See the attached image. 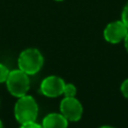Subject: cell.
<instances>
[{
	"mask_svg": "<svg viewBox=\"0 0 128 128\" xmlns=\"http://www.w3.org/2000/svg\"><path fill=\"white\" fill-rule=\"evenodd\" d=\"M20 128H43V127H42V125H39V124H37L34 121V122H29V123L21 124Z\"/></svg>",
	"mask_w": 128,
	"mask_h": 128,
	"instance_id": "obj_12",
	"label": "cell"
},
{
	"mask_svg": "<svg viewBox=\"0 0 128 128\" xmlns=\"http://www.w3.org/2000/svg\"><path fill=\"white\" fill-rule=\"evenodd\" d=\"M127 33L128 28L126 27V25L121 20H118L107 24L103 31V36L107 42L111 44H117L124 40Z\"/></svg>",
	"mask_w": 128,
	"mask_h": 128,
	"instance_id": "obj_5",
	"label": "cell"
},
{
	"mask_svg": "<svg viewBox=\"0 0 128 128\" xmlns=\"http://www.w3.org/2000/svg\"><path fill=\"white\" fill-rule=\"evenodd\" d=\"M68 120L61 113H50L42 121L43 128H67Z\"/></svg>",
	"mask_w": 128,
	"mask_h": 128,
	"instance_id": "obj_7",
	"label": "cell"
},
{
	"mask_svg": "<svg viewBox=\"0 0 128 128\" xmlns=\"http://www.w3.org/2000/svg\"><path fill=\"white\" fill-rule=\"evenodd\" d=\"M0 128H4V125H3V123H2L1 120H0Z\"/></svg>",
	"mask_w": 128,
	"mask_h": 128,
	"instance_id": "obj_15",
	"label": "cell"
},
{
	"mask_svg": "<svg viewBox=\"0 0 128 128\" xmlns=\"http://www.w3.org/2000/svg\"><path fill=\"white\" fill-rule=\"evenodd\" d=\"M121 21L126 25V27L128 28V2L127 4L124 6L122 13H121Z\"/></svg>",
	"mask_w": 128,
	"mask_h": 128,
	"instance_id": "obj_10",
	"label": "cell"
},
{
	"mask_svg": "<svg viewBox=\"0 0 128 128\" xmlns=\"http://www.w3.org/2000/svg\"><path fill=\"white\" fill-rule=\"evenodd\" d=\"M44 59L41 52L36 48L23 50L18 57V67L28 75L36 74L43 65Z\"/></svg>",
	"mask_w": 128,
	"mask_h": 128,
	"instance_id": "obj_2",
	"label": "cell"
},
{
	"mask_svg": "<svg viewBox=\"0 0 128 128\" xmlns=\"http://www.w3.org/2000/svg\"><path fill=\"white\" fill-rule=\"evenodd\" d=\"M9 69L4 65V64H1L0 63V83H3V82H6V79L9 75Z\"/></svg>",
	"mask_w": 128,
	"mask_h": 128,
	"instance_id": "obj_9",
	"label": "cell"
},
{
	"mask_svg": "<svg viewBox=\"0 0 128 128\" xmlns=\"http://www.w3.org/2000/svg\"><path fill=\"white\" fill-rule=\"evenodd\" d=\"M6 85L11 95L17 98L22 97L26 95L30 87L28 74L20 69L12 70L9 72V75L6 79Z\"/></svg>",
	"mask_w": 128,
	"mask_h": 128,
	"instance_id": "obj_3",
	"label": "cell"
},
{
	"mask_svg": "<svg viewBox=\"0 0 128 128\" xmlns=\"http://www.w3.org/2000/svg\"><path fill=\"white\" fill-rule=\"evenodd\" d=\"M99 128H115V127H112V126H109V125H104V126H101Z\"/></svg>",
	"mask_w": 128,
	"mask_h": 128,
	"instance_id": "obj_14",
	"label": "cell"
},
{
	"mask_svg": "<svg viewBox=\"0 0 128 128\" xmlns=\"http://www.w3.org/2000/svg\"><path fill=\"white\" fill-rule=\"evenodd\" d=\"M14 115L20 124L34 122L38 116V105L35 99L29 95L19 97L14 107Z\"/></svg>",
	"mask_w": 128,
	"mask_h": 128,
	"instance_id": "obj_1",
	"label": "cell"
},
{
	"mask_svg": "<svg viewBox=\"0 0 128 128\" xmlns=\"http://www.w3.org/2000/svg\"><path fill=\"white\" fill-rule=\"evenodd\" d=\"M76 92H77L76 87L73 84H71V83L65 84L64 89H63V94L65 95V97H75Z\"/></svg>",
	"mask_w": 128,
	"mask_h": 128,
	"instance_id": "obj_8",
	"label": "cell"
},
{
	"mask_svg": "<svg viewBox=\"0 0 128 128\" xmlns=\"http://www.w3.org/2000/svg\"><path fill=\"white\" fill-rule=\"evenodd\" d=\"M124 46H125V48H126V50L128 52V33L124 38Z\"/></svg>",
	"mask_w": 128,
	"mask_h": 128,
	"instance_id": "obj_13",
	"label": "cell"
},
{
	"mask_svg": "<svg viewBox=\"0 0 128 128\" xmlns=\"http://www.w3.org/2000/svg\"><path fill=\"white\" fill-rule=\"evenodd\" d=\"M60 112L68 121H78L82 117L83 107L75 97H65L60 103Z\"/></svg>",
	"mask_w": 128,
	"mask_h": 128,
	"instance_id": "obj_4",
	"label": "cell"
},
{
	"mask_svg": "<svg viewBox=\"0 0 128 128\" xmlns=\"http://www.w3.org/2000/svg\"><path fill=\"white\" fill-rule=\"evenodd\" d=\"M120 90H121V93L123 94V96L128 99V79H126L122 82V84L120 86Z\"/></svg>",
	"mask_w": 128,
	"mask_h": 128,
	"instance_id": "obj_11",
	"label": "cell"
},
{
	"mask_svg": "<svg viewBox=\"0 0 128 128\" xmlns=\"http://www.w3.org/2000/svg\"><path fill=\"white\" fill-rule=\"evenodd\" d=\"M55 1H58V2H60V1H63V0H55Z\"/></svg>",
	"mask_w": 128,
	"mask_h": 128,
	"instance_id": "obj_16",
	"label": "cell"
},
{
	"mask_svg": "<svg viewBox=\"0 0 128 128\" xmlns=\"http://www.w3.org/2000/svg\"><path fill=\"white\" fill-rule=\"evenodd\" d=\"M64 86L65 82L62 78L58 76H48L41 82L40 91L44 96L54 98L63 94Z\"/></svg>",
	"mask_w": 128,
	"mask_h": 128,
	"instance_id": "obj_6",
	"label": "cell"
}]
</instances>
